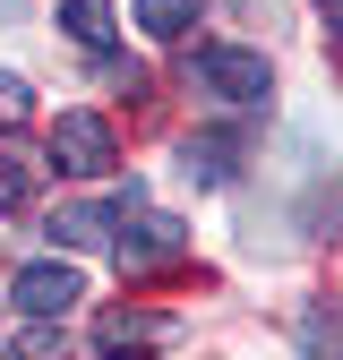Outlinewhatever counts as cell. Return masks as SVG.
<instances>
[{
    "instance_id": "obj_1",
    "label": "cell",
    "mask_w": 343,
    "mask_h": 360,
    "mask_svg": "<svg viewBox=\"0 0 343 360\" xmlns=\"http://www.w3.org/2000/svg\"><path fill=\"white\" fill-rule=\"evenodd\" d=\"M189 77L206 86V95H224V103H266L275 95L266 52H240V43H206V52L189 60Z\"/></svg>"
},
{
    "instance_id": "obj_2",
    "label": "cell",
    "mask_w": 343,
    "mask_h": 360,
    "mask_svg": "<svg viewBox=\"0 0 343 360\" xmlns=\"http://www.w3.org/2000/svg\"><path fill=\"white\" fill-rule=\"evenodd\" d=\"M52 172H77V180H103L112 163H120V146H112V120H95V112H60V129H52Z\"/></svg>"
},
{
    "instance_id": "obj_3",
    "label": "cell",
    "mask_w": 343,
    "mask_h": 360,
    "mask_svg": "<svg viewBox=\"0 0 343 360\" xmlns=\"http://www.w3.org/2000/svg\"><path fill=\"white\" fill-rule=\"evenodd\" d=\"M9 300L26 309V318H43V326H52V318H69V309L86 300V275H77L69 257H34V266H18Z\"/></svg>"
},
{
    "instance_id": "obj_4",
    "label": "cell",
    "mask_w": 343,
    "mask_h": 360,
    "mask_svg": "<svg viewBox=\"0 0 343 360\" xmlns=\"http://www.w3.org/2000/svg\"><path fill=\"white\" fill-rule=\"evenodd\" d=\"M181 249H189V232L172 214H138V223L120 214V275H155V266H172Z\"/></svg>"
},
{
    "instance_id": "obj_5",
    "label": "cell",
    "mask_w": 343,
    "mask_h": 360,
    "mask_svg": "<svg viewBox=\"0 0 343 360\" xmlns=\"http://www.w3.org/2000/svg\"><path fill=\"white\" fill-rule=\"evenodd\" d=\"M52 180V155L18 129H0V206H34V189Z\"/></svg>"
},
{
    "instance_id": "obj_6",
    "label": "cell",
    "mask_w": 343,
    "mask_h": 360,
    "mask_svg": "<svg viewBox=\"0 0 343 360\" xmlns=\"http://www.w3.org/2000/svg\"><path fill=\"white\" fill-rule=\"evenodd\" d=\"M120 214H138V180H129V198H86V206H60V214H52V240H60V249H95Z\"/></svg>"
},
{
    "instance_id": "obj_7",
    "label": "cell",
    "mask_w": 343,
    "mask_h": 360,
    "mask_svg": "<svg viewBox=\"0 0 343 360\" xmlns=\"http://www.w3.org/2000/svg\"><path fill=\"white\" fill-rule=\"evenodd\" d=\"M163 343V318H138V309H103L95 318V352L103 360H146Z\"/></svg>"
},
{
    "instance_id": "obj_8",
    "label": "cell",
    "mask_w": 343,
    "mask_h": 360,
    "mask_svg": "<svg viewBox=\"0 0 343 360\" xmlns=\"http://www.w3.org/2000/svg\"><path fill=\"white\" fill-rule=\"evenodd\" d=\"M292 335H300V352H309V360H343V309L309 300V309L292 318Z\"/></svg>"
},
{
    "instance_id": "obj_9",
    "label": "cell",
    "mask_w": 343,
    "mask_h": 360,
    "mask_svg": "<svg viewBox=\"0 0 343 360\" xmlns=\"http://www.w3.org/2000/svg\"><path fill=\"white\" fill-rule=\"evenodd\" d=\"M60 34L86 52H112V0H60Z\"/></svg>"
},
{
    "instance_id": "obj_10",
    "label": "cell",
    "mask_w": 343,
    "mask_h": 360,
    "mask_svg": "<svg viewBox=\"0 0 343 360\" xmlns=\"http://www.w3.org/2000/svg\"><path fill=\"white\" fill-rule=\"evenodd\" d=\"M232 155H240L232 138H189L181 146V172L198 180V189H224V180H232Z\"/></svg>"
},
{
    "instance_id": "obj_11",
    "label": "cell",
    "mask_w": 343,
    "mask_h": 360,
    "mask_svg": "<svg viewBox=\"0 0 343 360\" xmlns=\"http://www.w3.org/2000/svg\"><path fill=\"white\" fill-rule=\"evenodd\" d=\"M129 18H138L155 43H181V34L198 26V0H129Z\"/></svg>"
},
{
    "instance_id": "obj_12",
    "label": "cell",
    "mask_w": 343,
    "mask_h": 360,
    "mask_svg": "<svg viewBox=\"0 0 343 360\" xmlns=\"http://www.w3.org/2000/svg\"><path fill=\"white\" fill-rule=\"evenodd\" d=\"M0 360H69V343H60V326H34V335H18Z\"/></svg>"
},
{
    "instance_id": "obj_13",
    "label": "cell",
    "mask_w": 343,
    "mask_h": 360,
    "mask_svg": "<svg viewBox=\"0 0 343 360\" xmlns=\"http://www.w3.org/2000/svg\"><path fill=\"white\" fill-rule=\"evenodd\" d=\"M26 112H34V95H26V77H9V69H0V120H9V129H18Z\"/></svg>"
},
{
    "instance_id": "obj_14",
    "label": "cell",
    "mask_w": 343,
    "mask_h": 360,
    "mask_svg": "<svg viewBox=\"0 0 343 360\" xmlns=\"http://www.w3.org/2000/svg\"><path fill=\"white\" fill-rule=\"evenodd\" d=\"M326 26H335V34H343V0H326Z\"/></svg>"
}]
</instances>
